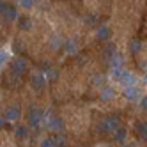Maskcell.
<instances>
[{
	"mask_svg": "<svg viewBox=\"0 0 147 147\" xmlns=\"http://www.w3.org/2000/svg\"><path fill=\"white\" fill-rule=\"evenodd\" d=\"M92 82H94V83H96V85H98V87H101V85H103V83H105V78H103V76H94V80H92Z\"/></svg>",
	"mask_w": 147,
	"mask_h": 147,
	"instance_id": "8fae6325",
	"label": "cell"
},
{
	"mask_svg": "<svg viewBox=\"0 0 147 147\" xmlns=\"http://www.w3.org/2000/svg\"><path fill=\"white\" fill-rule=\"evenodd\" d=\"M98 36H99L101 39H105V37H108V30H107V28H101L99 32H98Z\"/></svg>",
	"mask_w": 147,
	"mask_h": 147,
	"instance_id": "7c38bea8",
	"label": "cell"
},
{
	"mask_svg": "<svg viewBox=\"0 0 147 147\" xmlns=\"http://www.w3.org/2000/svg\"><path fill=\"white\" fill-rule=\"evenodd\" d=\"M43 147H55V142H53V140H45Z\"/></svg>",
	"mask_w": 147,
	"mask_h": 147,
	"instance_id": "4fadbf2b",
	"label": "cell"
},
{
	"mask_svg": "<svg viewBox=\"0 0 147 147\" xmlns=\"http://www.w3.org/2000/svg\"><path fill=\"white\" fill-rule=\"evenodd\" d=\"M119 119L117 117H108V119H105L103 122H101V131H115V129H117L119 128Z\"/></svg>",
	"mask_w": 147,
	"mask_h": 147,
	"instance_id": "6da1fadb",
	"label": "cell"
},
{
	"mask_svg": "<svg viewBox=\"0 0 147 147\" xmlns=\"http://www.w3.org/2000/svg\"><path fill=\"white\" fill-rule=\"evenodd\" d=\"M16 117H18V108H9L7 119H16Z\"/></svg>",
	"mask_w": 147,
	"mask_h": 147,
	"instance_id": "30bf717a",
	"label": "cell"
},
{
	"mask_svg": "<svg viewBox=\"0 0 147 147\" xmlns=\"http://www.w3.org/2000/svg\"><path fill=\"white\" fill-rule=\"evenodd\" d=\"M119 80L124 83V85H133V83H135V76L131 75V73H128V71H122Z\"/></svg>",
	"mask_w": 147,
	"mask_h": 147,
	"instance_id": "3957f363",
	"label": "cell"
},
{
	"mask_svg": "<svg viewBox=\"0 0 147 147\" xmlns=\"http://www.w3.org/2000/svg\"><path fill=\"white\" fill-rule=\"evenodd\" d=\"M138 133L142 136H147V122H140L138 124Z\"/></svg>",
	"mask_w": 147,
	"mask_h": 147,
	"instance_id": "9c48e42d",
	"label": "cell"
},
{
	"mask_svg": "<svg viewBox=\"0 0 147 147\" xmlns=\"http://www.w3.org/2000/svg\"><path fill=\"white\" fill-rule=\"evenodd\" d=\"M14 69H16V73H20V75H22V73H25V69H27L25 62H23V60H16V62H14Z\"/></svg>",
	"mask_w": 147,
	"mask_h": 147,
	"instance_id": "52a82bcc",
	"label": "cell"
},
{
	"mask_svg": "<svg viewBox=\"0 0 147 147\" xmlns=\"http://www.w3.org/2000/svg\"><path fill=\"white\" fill-rule=\"evenodd\" d=\"M18 135H20V136H25V128H23V126H20V129H18Z\"/></svg>",
	"mask_w": 147,
	"mask_h": 147,
	"instance_id": "5bb4252c",
	"label": "cell"
},
{
	"mask_svg": "<svg viewBox=\"0 0 147 147\" xmlns=\"http://www.w3.org/2000/svg\"><path fill=\"white\" fill-rule=\"evenodd\" d=\"M126 135H128V133H126V129H124V128H121V126H119V128L113 131V140H115V142H124Z\"/></svg>",
	"mask_w": 147,
	"mask_h": 147,
	"instance_id": "5b68a950",
	"label": "cell"
},
{
	"mask_svg": "<svg viewBox=\"0 0 147 147\" xmlns=\"http://www.w3.org/2000/svg\"><path fill=\"white\" fill-rule=\"evenodd\" d=\"M66 48H67V51H75V50H76V48H75V45H69V43L66 45Z\"/></svg>",
	"mask_w": 147,
	"mask_h": 147,
	"instance_id": "9a60e30c",
	"label": "cell"
},
{
	"mask_svg": "<svg viewBox=\"0 0 147 147\" xmlns=\"http://www.w3.org/2000/svg\"><path fill=\"white\" fill-rule=\"evenodd\" d=\"M113 96H115V92H113L112 87H105L101 90V99L103 101H110V99H113Z\"/></svg>",
	"mask_w": 147,
	"mask_h": 147,
	"instance_id": "277c9868",
	"label": "cell"
},
{
	"mask_svg": "<svg viewBox=\"0 0 147 147\" xmlns=\"http://www.w3.org/2000/svg\"><path fill=\"white\" fill-rule=\"evenodd\" d=\"M124 94H126V98H128L129 101H135V99L140 98V92H138V89H136L135 85H126Z\"/></svg>",
	"mask_w": 147,
	"mask_h": 147,
	"instance_id": "7a4b0ae2",
	"label": "cell"
},
{
	"mask_svg": "<svg viewBox=\"0 0 147 147\" xmlns=\"http://www.w3.org/2000/svg\"><path fill=\"white\" fill-rule=\"evenodd\" d=\"M34 87H36L37 90L45 87V78H43V75H39V73L34 76Z\"/></svg>",
	"mask_w": 147,
	"mask_h": 147,
	"instance_id": "8992f818",
	"label": "cell"
},
{
	"mask_svg": "<svg viewBox=\"0 0 147 147\" xmlns=\"http://www.w3.org/2000/svg\"><path fill=\"white\" fill-rule=\"evenodd\" d=\"M124 147H126V145H124Z\"/></svg>",
	"mask_w": 147,
	"mask_h": 147,
	"instance_id": "e0dca14e",
	"label": "cell"
},
{
	"mask_svg": "<svg viewBox=\"0 0 147 147\" xmlns=\"http://www.w3.org/2000/svg\"><path fill=\"white\" fill-rule=\"evenodd\" d=\"M142 108H147V98H142Z\"/></svg>",
	"mask_w": 147,
	"mask_h": 147,
	"instance_id": "2e32d148",
	"label": "cell"
},
{
	"mask_svg": "<svg viewBox=\"0 0 147 147\" xmlns=\"http://www.w3.org/2000/svg\"><path fill=\"white\" fill-rule=\"evenodd\" d=\"M50 126H51L50 129H53V131H57V129H62V128H60V126H62V122H60L59 119H53V121L50 122Z\"/></svg>",
	"mask_w": 147,
	"mask_h": 147,
	"instance_id": "ba28073f",
	"label": "cell"
}]
</instances>
